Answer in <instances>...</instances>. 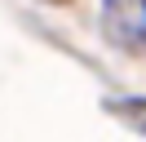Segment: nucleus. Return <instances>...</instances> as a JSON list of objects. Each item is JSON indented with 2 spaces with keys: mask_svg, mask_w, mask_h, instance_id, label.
Here are the masks:
<instances>
[{
  "mask_svg": "<svg viewBox=\"0 0 146 142\" xmlns=\"http://www.w3.org/2000/svg\"><path fill=\"white\" fill-rule=\"evenodd\" d=\"M102 13H106V18H102V22H106V36L119 44V49H142V27H146L142 13H146V9L137 5V0H133V5H106Z\"/></svg>",
  "mask_w": 146,
  "mask_h": 142,
  "instance_id": "nucleus-1",
  "label": "nucleus"
}]
</instances>
